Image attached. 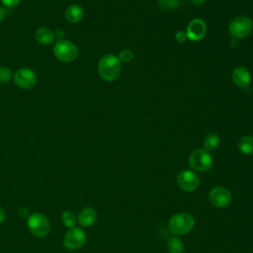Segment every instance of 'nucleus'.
<instances>
[{"instance_id": "1", "label": "nucleus", "mask_w": 253, "mask_h": 253, "mask_svg": "<svg viewBox=\"0 0 253 253\" xmlns=\"http://www.w3.org/2000/svg\"><path fill=\"white\" fill-rule=\"evenodd\" d=\"M121 71V61L114 54H106L98 62V72L101 78L106 81L116 80L120 76Z\"/></svg>"}, {"instance_id": "2", "label": "nucleus", "mask_w": 253, "mask_h": 253, "mask_svg": "<svg viewBox=\"0 0 253 253\" xmlns=\"http://www.w3.org/2000/svg\"><path fill=\"white\" fill-rule=\"evenodd\" d=\"M195 226V218L187 212L175 213L168 223L169 231L175 235H184L190 232Z\"/></svg>"}, {"instance_id": "3", "label": "nucleus", "mask_w": 253, "mask_h": 253, "mask_svg": "<svg viewBox=\"0 0 253 253\" xmlns=\"http://www.w3.org/2000/svg\"><path fill=\"white\" fill-rule=\"evenodd\" d=\"M229 34L234 39H245L253 30V22L246 16H238L229 23Z\"/></svg>"}, {"instance_id": "4", "label": "nucleus", "mask_w": 253, "mask_h": 253, "mask_svg": "<svg viewBox=\"0 0 253 253\" xmlns=\"http://www.w3.org/2000/svg\"><path fill=\"white\" fill-rule=\"evenodd\" d=\"M189 164L196 171L207 172L212 167L213 161L209 151L206 149L198 148L191 152L189 157Z\"/></svg>"}, {"instance_id": "5", "label": "nucleus", "mask_w": 253, "mask_h": 253, "mask_svg": "<svg viewBox=\"0 0 253 253\" xmlns=\"http://www.w3.org/2000/svg\"><path fill=\"white\" fill-rule=\"evenodd\" d=\"M54 56L63 62L74 61L78 56V48L69 41H58L53 47Z\"/></svg>"}, {"instance_id": "6", "label": "nucleus", "mask_w": 253, "mask_h": 253, "mask_svg": "<svg viewBox=\"0 0 253 253\" xmlns=\"http://www.w3.org/2000/svg\"><path fill=\"white\" fill-rule=\"evenodd\" d=\"M28 227L35 236L44 237L49 232V221L43 213L35 212L28 218Z\"/></svg>"}, {"instance_id": "7", "label": "nucleus", "mask_w": 253, "mask_h": 253, "mask_svg": "<svg viewBox=\"0 0 253 253\" xmlns=\"http://www.w3.org/2000/svg\"><path fill=\"white\" fill-rule=\"evenodd\" d=\"M86 238V233L82 229L72 227L66 232L63 238V245L68 250H77L85 244Z\"/></svg>"}, {"instance_id": "8", "label": "nucleus", "mask_w": 253, "mask_h": 253, "mask_svg": "<svg viewBox=\"0 0 253 253\" xmlns=\"http://www.w3.org/2000/svg\"><path fill=\"white\" fill-rule=\"evenodd\" d=\"M179 188L185 192H193L200 186L199 176L191 170H183L177 176Z\"/></svg>"}, {"instance_id": "9", "label": "nucleus", "mask_w": 253, "mask_h": 253, "mask_svg": "<svg viewBox=\"0 0 253 253\" xmlns=\"http://www.w3.org/2000/svg\"><path fill=\"white\" fill-rule=\"evenodd\" d=\"M209 200L211 204L215 208H226L232 201L231 194L223 187H214L209 194Z\"/></svg>"}, {"instance_id": "10", "label": "nucleus", "mask_w": 253, "mask_h": 253, "mask_svg": "<svg viewBox=\"0 0 253 253\" xmlns=\"http://www.w3.org/2000/svg\"><path fill=\"white\" fill-rule=\"evenodd\" d=\"M14 81L17 86L23 89H30L37 83L35 72L29 68H20L14 74Z\"/></svg>"}, {"instance_id": "11", "label": "nucleus", "mask_w": 253, "mask_h": 253, "mask_svg": "<svg viewBox=\"0 0 253 253\" xmlns=\"http://www.w3.org/2000/svg\"><path fill=\"white\" fill-rule=\"evenodd\" d=\"M206 32H207V25L205 21L202 19L196 18L189 23L186 34L190 41L198 42L205 37Z\"/></svg>"}, {"instance_id": "12", "label": "nucleus", "mask_w": 253, "mask_h": 253, "mask_svg": "<svg viewBox=\"0 0 253 253\" xmlns=\"http://www.w3.org/2000/svg\"><path fill=\"white\" fill-rule=\"evenodd\" d=\"M231 78L233 83L239 88H247L251 82V73L247 68L237 66L233 69Z\"/></svg>"}, {"instance_id": "13", "label": "nucleus", "mask_w": 253, "mask_h": 253, "mask_svg": "<svg viewBox=\"0 0 253 253\" xmlns=\"http://www.w3.org/2000/svg\"><path fill=\"white\" fill-rule=\"evenodd\" d=\"M84 12L81 6L77 4H71L65 10V18L70 23H78L82 20Z\"/></svg>"}, {"instance_id": "14", "label": "nucleus", "mask_w": 253, "mask_h": 253, "mask_svg": "<svg viewBox=\"0 0 253 253\" xmlns=\"http://www.w3.org/2000/svg\"><path fill=\"white\" fill-rule=\"evenodd\" d=\"M97 218L96 211L92 208H84L79 215H78V222L83 226H90L92 225Z\"/></svg>"}, {"instance_id": "15", "label": "nucleus", "mask_w": 253, "mask_h": 253, "mask_svg": "<svg viewBox=\"0 0 253 253\" xmlns=\"http://www.w3.org/2000/svg\"><path fill=\"white\" fill-rule=\"evenodd\" d=\"M35 37H36L37 42L43 45L50 44L54 41V34L49 29H47L45 27L39 28L36 32Z\"/></svg>"}, {"instance_id": "16", "label": "nucleus", "mask_w": 253, "mask_h": 253, "mask_svg": "<svg viewBox=\"0 0 253 253\" xmlns=\"http://www.w3.org/2000/svg\"><path fill=\"white\" fill-rule=\"evenodd\" d=\"M238 148L243 154H246V155L253 154V136L252 135L242 136L238 141Z\"/></svg>"}, {"instance_id": "17", "label": "nucleus", "mask_w": 253, "mask_h": 253, "mask_svg": "<svg viewBox=\"0 0 253 253\" xmlns=\"http://www.w3.org/2000/svg\"><path fill=\"white\" fill-rule=\"evenodd\" d=\"M220 138L216 133H209L204 139V146L207 151H212L218 147Z\"/></svg>"}, {"instance_id": "18", "label": "nucleus", "mask_w": 253, "mask_h": 253, "mask_svg": "<svg viewBox=\"0 0 253 253\" xmlns=\"http://www.w3.org/2000/svg\"><path fill=\"white\" fill-rule=\"evenodd\" d=\"M167 249L169 253H182L184 244L178 237H170L167 242Z\"/></svg>"}, {"instance_id": "19", "label": "nucleus", "mask_w": 253, "mask_h": 253, "mask_svg": "<svg viewBox=\"0 0 253 253\" xmlns=\"http://www.w3.org/2000/svg\"><path fill=\"white\" fill-rule=\"evenodd\" d=\"M61 220H62V223H63L66 227L72 228V227H74L77 218H76V215L74 214L73 211H65L62 212V214H61Z\"/></svg>"}, {"instance_id": "20", "label": "nucleus", "mask_w": 253, "mask_h": 253, "mask_svg": "<svg viewBox=\"0 0 253 253\" xmlns=\"http://www.w3.org/2000/svg\"><path fill=\"white\" fill-rule=\"evenodd\" d=\"M180 5V0H158V6L163 10H173Z\"/></svg>"}, {"instance_id": "21", "label": "nucleus", "mask_w": 253, "mask_h": 253, "mask_svg": "<svg viewBox=\"0 0 253 253\" xmlns=\"http://www.w3.org/2000/svg\"><path fill=\"white\" fill-rule=\"evenodd\" d=\"M133 52L128 49V48H125V49H122L119 53V59L121 62H129L133 59Z\"/></svg>"}, {"instance_id": "22", "label": "nucleus", "mask_w": 253, "mask_h": 253, "mask_svg": "<svg viewBox=\"0 0 253 253\" xmlns=\"http://www.w3.org/2000/svg\"><path fill=\"white\" fill-rule=\"evenodd\" d=\"M12 77V73L10 69L6 67H0V83L8 82Z\"/></svg>"}, {"instance_id": "23", "label": "nucleus", "mask_w": 253, "mask_h": 253, "mask_svg": "<svg viewBox=\"0 0 253 253\" xmlns=\"http://www.w3.org/2000/svg\"><path fill=\"white\" fill-rule=\"evenodd\" d=\"M175 39H176V41L179 42H186V40L188 39V37H187V34H186L185 31H179V32L176 33Z\"/></svg>"}, {"instance_id": "24", "label": "nucleus", "mask_w": 253, "mask_h": 253, "mask_svg": "<svg viewBox=\"0 0 253 253\" xmlns=\"http://www.w3.org/2000/svg\"><path fill=\"white\" fill-rule=\"evenodd\" d=\"M21 0H1V2L6 6V7H14L20 3Z\"/></svg>"}, {"instance_id": "25", "label": "nucleus", "mask_w": 253, "mask_h": 253, "mask_svg": "<svg viewBox=\"0 0 253 253\" xmlns=\"http://www.w3.org/2000/svg\"><path fill=\"white\" fill-rule=\"evenodd\" d=\"M19 214H20V216H22V217H27L28 215H29V211H28V209L27 208H21L20 210H19ZM30 216V215H29Z\"/></svg>"}, {"instance_id": "26", "label": "nucleus", "mask_w": 253, "mask_h": 253, "mask_svg": "<svg viewBox=\"0 0 253 253\" xmlns=\"http://www.w3.org/2000/svg\"><path fill=\"white\" fill-rule=\"evenodd\" d=\"M6 15H7L6 9L3 8V7H0V22L6 17Z\"/></svg>"}, {"instance_id": "27", "label": "nucleus", "mask_w": 253, "mask_h": 253, "mask_svg": "<svg viewBox=\"0 0 253 253\" xmlns=\"http://www.w3.org/2000/svg\"><path fill=\"white\" fill-rule=\"evenodd\" d=\"M5 219V212L3 211V209L0 207V223H2Z\"/></svg>"}, {"instance_id": "28", "label": "nucleus", "mask_w": 253, "mask_h": 253, "mask_svg": "<svg viewBox=\"0 0 253 253\" xmlns=\"http://www.w3.org/2000/svg\"><path fill=\"white\" fill-rule=\"evenodd\" d=\"M194 4H197V5H201V4H204L206 2V0H191Z\"/></svg>"}]
</instances>
